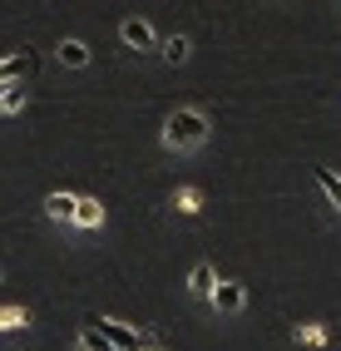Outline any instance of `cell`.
<instances>
[{"instance_id":"obj_7","label":"cell","mask_w":341,"mask_h":351,"mask_svg":"<svg viewBox=\"0 0 341 351\" xmlns=\"http://www.w3.org/2000/svg\"><path fill=\"white\" fill-rule=\"evenodd\" d=\"M45 218L50 223H70L75 218V193H50L45 198Z\"/></svg>"},{"instance_id":"obj_4","label":"cell","mask_w":341,"mask_h":351,"mask_svg":"<svg viewBox=\"0 0 341 351\" xmlns=\"http://www.w3.org/2000/svg\"><path fill=\"white\" fill-rule=\"evenodd\" d=\"M208 302H213L218 312L233 317V312H242V307H247V292H242V282H218V287L208 292Z\"/></svg>"},{"instance_id":"obj_3","label":"cell","mask_w":341,"mask_h":351,"mask_svg":"<svg viewBox=\"0 0 341 351\" xmlns=\"http://www.w3.org/2000/svg\"><path fill=\"white\" fill-rule=\"evenodd\" d=\"M119 40L129 45V50H158V35H153V25H149V20H139V15H129L124 25H119Z\"/></svg>"},{"instance_id":"obj_9","label":"cell","mask_w":341,"mask_h":351,"mask_svg":"<svg viewBox=\"0 0 341 351\" xmlns=\"http://www.w3.org/2000/svg\"><path fill=\"white\" fill-rule=\"evenodd\" d=\"M60 60L70 64V69H84L89 64V45L84 40H60Z\"/></svg>"},{"instance_id":"obj_5","label":"cell","mask_w":341,"mask_h":351,"mask_svg":"<svg viewBox=\"0 0 341 351\" xmlns=\"http://www.w3.org/2000/svg\"><path fill=\"white\" fill-rule=\"evenodd\" d=\"M75 228H104V203L99 198H75V218H70Z\"/></svg>"},{"instance_id":"obj_2","label":"cell","mask_w":341,"mask_h":351,"mask_svg":"<svg viewBox=\"0 0 341 351\" xmlns=\"http://www.w3.org/2000/svg\"><path fill=\"white\" fill-rule=\"evenodd\" d=\"M84 326H94V332H99L114 351H139V346H144V337H149L144 326H124V322H114V317H94V312L84 317Z\"/></svg>"},{"instance_id":"obj_13","label":"cell","mask_w":341,"mask_h":351,"mask_svg":"<svg viewBox=\"0 0 341 351\" xmlns=\"http://www.w3.org/2000/svg\"><path fill=\"white\" fill-rule=\"evenodd\" d=\"M20 326H30L25 307H0V332H20Z\"/></svg>"},{"instance_id":"obj_6","label":"cell","mask_w":341,"mask_h":351,"mask_svg":"<svg viewBox=\"0 0 341 351\" xmlns=\"http://www.w3.org/2000/svg\"><path fill=\"white\" fill-rule=\"evenodd\" d=\"M213 287H218L213 263H193V272H188V292H193V297H208Z\"/></svg>"},{"instance_id":"obj_10","label":"cell","mask_w":341,"mask_h":351,"mask_svg":"<svg viewBox=\"0 0 341 351\" xmlns=\"http://www.w3.org/2000/svg\"><path fill=\"white\" fill-rule=\"evenodd\" d=\"M30 69V55H0V84H10V80H20Z\"/></svg>"},{"instance_id":"obj_18","label":"cell","mask_w":341,"mask_h":351,"mask_svg":"<svg viewBox=\"0 0 341 351\" xmlns=\"http://www.w3.org/2000/svg\"><path fill=\"white\" fill-rule=\"evenodd\" d=\"M0 282H5V272H0Z\"/></svg>"},{"instance_id":"obj_15","label":"cell","mask_w":341,"mask_h":351,"mask_svg":"<svg viewBox=\"0 0 341 351\" xmlns=\"http://www.w3.org/2000/svg\"><path fill=\"white\" fill-rule=\"evenodd\" d=\"M297 341H302V346H327V326H322V322L297 326Z\"/></svg>"},{"instance_id":"obj_11","label":"cell","mask_w":341,"mask_h":351,"mask_svg":"<svg viewBox=\"0 0 341 351\" xmlns=\"http://www.w3.org/2000/svg\"><path fill=\"white\" fill-rule=\"evenodd\" d=\"M188 55H193V45H188L184 35H168V40H164V60H168V64H184Z\"/></svg>"},{"instance_id":"obj_17","label":"cell","mask_w":341,"mask_h":351,"mask_svg":"<svg viewBox=\"0 0 341 351\" xmlns=\"http://www.w3.org/2000/svg\"><path fill=\"white\" fill-rule=\"evenodd\" d=\"M139 351H164V346H158V337H153V332H149V337H144V346H139Z\"/></svg>"},{"instance_id":"obj_12","label":"cell","mask_w":341,"mask_h":351,"mask_svg":"<svg viewBox=\"0 0 341 351\" xmlns=\"http://www.w3.org/2000/svg\"><path fill=\"white\" fill-rule=\"evenodd\" d=\"M173 203H178V213H184V218L203 213V193H198V189H178V193H173Z\"/></svg>"},{"instance_id":"obj_14","label":"cell","mask_w":341,"mask_h":351,"mask_svg":"<svg viewBox=\"0 0 341 351\" xmlns=\"http://www.w3.org/2000/svg\"><path fill=\"white\" fill-rule=\"evenodd\" d=\"M316 183H322V193L331 198V208H341V178L331 169H316Z\"/></svg>"},{"instance_id":"obj_16","label":"cell","mask_w":341,"mask_h":351,"mask_svg":"<svg viewBox=\"0 0 341 351\" xmlns=\"http://www.w3.org/2000/svg\"><path fill=\"white\" fill-rule=\"evenodd\" d=\"M75 351H114L99 332H94V326H84V332H79V341H75Z\"/></svg>"},{"instance_id":"obj_1","label":"cell","mask_w":341,"mask_h":351,"mask_svg":"<svg viewBox=\"0 0 341 351\" xmlns=\"http://www.w3.org/2000/svg\"><path fill=\"white\" fill-rule=\"evenodd\" d=\"M164 144L173 154H193L208 144V114L203 109H173L168 124H164Z\"/></svg>"},{"instance_id":"obj_8","label":"cell","mask_w":341,"mask_h":351,"mask_svg":"<svg viewBox=\"0 0 341 351\" xmlns=\"http://www.w3.org/2000/svg\"><path fill=\"white\" fill-rule=\"evenodd\" d=\"M25 109V84L10 80V84H0V114H20Z\"/></svg>"}]
</instances>
